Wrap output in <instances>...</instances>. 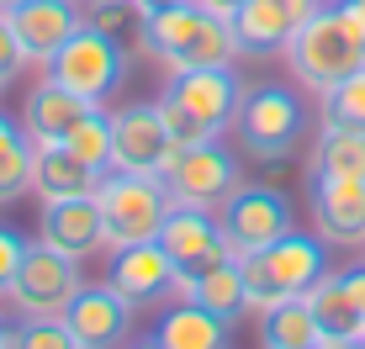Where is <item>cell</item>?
Here are the masks:
<instances>
[{
  "instance_id": "obj_39",
  "label": "cell",
  "mask_w": 365,
  "mask_h": 349,
  "mask_svg": "<svg viewBox=\"0 0 365 349\" xmlns=\"http://www.w3.org/2000/svg\"><path fill=\"white\" fill-rule=\"evenodd\" d=\"M128 349H165V344H159V339H133Z\"/></svg>"
},
{
  "instance_id": "obj_33",
  "label": "cell",
  "mask_w": 365,
  "mask_h": 349,
  "mask_svg": "<svg viewBox=\"0 0 365 349\" xmlns=\"http://www.w3.org/2000/svg\"><path fill=\"white\" fill-rule=\"evenodd\" d=\"M21 254H27V239H21L16 228H0V302H6V286H11V276H16Z\"/></svg>"
},
{
  "instance_id": "obj_11",
  "label": "cell",
  "mask_w": 365,
  "mask_h": 349,
  "mask_svg": "<svg viewBox=\"0 0 365 349\" xmlns=\"http://www.w3.org/2000/svg\"><path fill=\"white\" fill-rule=\"evenodd\" d=\"M170 159H175V143L165 132L159 106H122V111H111V170L165 174Z\"/></svg>"
},
{
  "instance_id": "obj_18",
  "label": "cell",
  "mask_w": 365,
  "mask_h": 349,
  "mask_svg": "<svg viewBox=\"0 0 365 349\" xmlns=\"http://www.w3.org/2000/svg\"><path fill=\"white\" fill-rule=\"evenodd\" d=\"M85 111H91L85 95L64 90L58 80H48V74H43V80L27 90V101H21V132H27L32 143H64Z\"/></svg>"
},
{
  "instance_id": "obj_30",
  "label": "cell",
  "mask_w": 365,
  "mask_h": 349,
  "mask_svg": "<svg viewBox=\"0 0 365 349\" xmlns=\"http://www.w3.org/2000/svg\"><path fill=\"white\" fill-rule=\"evenodd\" d=\"M159 117H165V132H170V143L175 148H196V143H207V138H217V132H207V122L201 117H191L175 95H159Z\"/></svg>"
},
{
  "instance_id": "obj_40",
  "label": "cell",
  "mask_w": 365,
  "mask_h": 349,
  "mask_svg": "<svg viewBox=\"0 0 365 349\" xmlns=\"http://www.w3.org/2000/svg\"><path fill=\"white\" fill-rule=\"evenodd\" d=\"M6 339H11V323H6V318H0V349H6Z\"/></svg>"
},
{
  "instance_id": "obj_31",
  "label": "cell",
  "mask_w": 365,
  "mask_h": 349,
  "mask_svg": "<svg viewBox=\"0 0 365 349\" xmlns=\"http://www.w3.org/2000/svg\"><path fill=\"white\" fill-rule=\"evenodd\" d=\"M27 64H32V58H27V48H21L16 27H11V11H0V80L11 85Z\"/></svg>"
},
{
  "instance_id": "obj_36",
  "label": "cell",
  "mask_w": 365,
  "mask_h": 349,
  "mask_svg": "<svg viewBox=\"0 0 365 349\" xmlns=\"http://www.w3.org/2000/svg\"><path fill=\"white\" fill-rule=\"evenodd\" d=\"M281 6H286V11H292V16H297V21H307V16H312V11H323V0H281Z\"/></svg>"
},
{
  "instance_id": "obj_15",
  "label": "cell",
  "mask_w": 365,
  "mask_h": 349,
  "mask_svg": "<svg viewBox=\"0 0 365 349\" xmlns=\"http://www.w3.org/2000/svg\"><path fill=\"white\" fill-rule=\"evenodd\" d=\"M106 286L122 291L133 307L159 302V296H175V259L165 254L159 239L122 244V249H111V259H106Z\"/></svg>"
},
{
  "instance_id": "obj_2",
  "label": "cell",
  "mask_w": 365,
  "mask_h": 349,
  "mask_svg": "<svg viewBox=\"0 0 365 349\" xmlns=\"http://www.w3.org/2000/svg\"><path fill=\"white\" fill-rule=\"evenodd\" d=\"M238 270H244V296L249 313H265L275 302H292V296H307V286L329 270V244L318 233H286L255 254H238Z\"/></svg>"
},
{
  "instance_id": "obj_12",
  "label": "cell",
  "mask_w": 365,
  "mask_h": 349,
  "mask_svg": "<svg viewBox=\"0 0 365 349\" xmlns=\"http://www.w3.org/2000/svg\"><path fill=\"white\" fill-rule=\"evenodd\" d=\"M165 95H175L191 117L207 122V132H228L233 127V117H238V106H244V80L233 74V64H207V69H180V74H170V85H165Z\"/></svg>"
},
{
  "instance_id": "obj_5",
  "label": "cell",
  "mask_w": 365,
  "mask_h": 349,
  "mask_svg": "<svg viewBox=\"0 0 365 349\" xmlns=\"http://www.w3.org/2000/svg\"><path fill=\"white\" fill-rule=\"evenodd\" d=\"M43 74H48V80H58L64 90L85 95L91 106H101V101H111V95L122 90V80H128V53H122V43L111 32L80 21L74 37L43 64Z\"/></svg>"
},
{
  "instance_id": "obj_3",
  "label": "cell",
  "mask_w": 365,
  "mask_h": 349,
  "mask_svg": "<svg viewBox=\"0 0 365 349\" xmlns=\"http://www.w3.org/2000/svg\"><path fill=\"white\" fill-rule=\"evenodd\" d=\"M286 64H292L297 85H307L312 95H323V90H334L339 80H349L355 69H365V37L349 27L344 11L329 0V6L312 11L297 27V37L286 43Z\"/></svg>"
},
{
  "instance_id": "obj_25",
  "label": "cell",
  "mask_w": 365,
  "mask_h": 349,
  "mask_svg": "<svg viewBox=\"0 0 365 349\" xmlns=\"http://www.w3.org/2000/svg\"><path fill=\"white\" fill-rule=\"evenodd\" d=\"M323 339L318 318H312L307 296H292V302H275L259 313V349H312Z\"/></svg>"
},
{
  "instance_id": "obj_24",
  "label": "cell",
  "mask_w": 365,
  "mask_h": 349,
  "mask_svg": "<svg viewBox=\"0 0 365 349\" xmlns=\"http://www.w3.org/2000/svg\"><path fill=\"white\" fill-rule=\"evenodd\" d=\"M307 307H312V318H318L323 333H339V339H365V313L349 302L344 276L323 270V276L307 286Z\"/></svg>"
},
{
  "instance_id": "obj_13",
  "label": "cell",
  "mask_w": 365,
  "mask_h": 349,
  "mask_svg": "<svg viewBox=\"0 0 365 349\" xmlns=\"http://www.w3.org/2000/svg\"><path fill=\"white\" fill-rule=\"evenodd\" d=\"M133 313L138 307L111 286H80L74 302L64 307V323L80 339V349H122V339L133 333Z\"/></svg>"
},
{
  "instance_id": "obj_34",
  "label": "cell",
  "mask_w": 365,
  "mask_h": 349,
  "mask_svg": "<svg viewBox=\"0 0 365 349\" xmlns=\"http://www.w3.org/2000/svg\"><path fill=\"white\" fill-rule=\"evenodd\" d=\"M344 276V291H349V302L365 313V265H355V270H339Z\"/></svg>"
},
{
  "instance_id": "obj_35",
  "label": "cell",
  "mask_w": 365,
  "mask_h": 349,
  "mask_svg": "<svg viewBox=\"0 0 365 349\" xmlns=\"http://www.w3.org/2000/svg\"><path fill=\"white\" fill-rule=\"evenodd\" d=\"M196 6H201V11H212V16H228V21H233L244 0H196Z\"/></svg>"
},
{
  "instance_id": "obj_43",
  "label": "cell",
  "mask_w": 365,
  "mask_h": 349,
  "mask_svg": "<svg viewBox=\"0 0 365 349\" xmlns=\"http://www.w3.org/2000/svg\"><path fill=\"white\" fill-rule=\"evenodd\" d=\"M312 349H318V344H312Z\"/></svg>"
},
{
  "instance_id": "obj_9",
  "label": "cell",
  "mask_w": 365,
  "mask_h": 349,
  "mask_svg": "<svg viewBox=\"0 0 365 349\" xmlns=\"http://www.w3.org/2000/svg\"><path fill=\"white\" fill-rule=\"evenodd\" d=\"M159 244H165V254L175 259V286L191 281V276H207V270L222 265V259H238L233 244H228V233H222V222H217V212L185 207V202L170 207Z\"/></svg>"
},
{
  "instance_id": "obj_32",
  "label": "cell",
  "mask_w": 365,
  "mask_h": 349,
  "mask_svg": "<svg viewBox=\"0 0 365 349\" xmlns=\"http://www.w3.org/2000/svg\"><path fill=\"white\" fill-rule=\"evenodd\" d=\"M128 16H133L128 0H85V21L101 27V32H111V37H117V27H122Z\"/></svg>"
},
{
  "instance_id": "obj_41",
  "label": "cell",
  "mask_w": 365,
  "mask_h": 349,
  "mask_svg": "<svg viewBox=\"0 0 365 349\" xmlns=\"http://www.w3.org/2000/svg\"><path fill=\"white\" fill-rule=\"evenodd\" d=\"M21 6V0H0V11H16Z\"/></svg>"
},
{
  "instance_id": "obj_1",
  "label": "cell",
  "mask_w": 365,
  "mask_h": 349,
  "mask_svg": "<svg viewBox=\"0 0 365 349\" xmlns=\"http://www.w3.org/2000/svg\"><path fill=\"white\" fill-rule=\"evenodd\" d=\"M138 37L143 48L159 58L170 74L180 69H207V64H233L238 58V37L228 16H212L196 0H180V6H165L154 16H138Z\"/></svg>"
},
{
  "instance_id": "obj_29",
  "label": "cell",
  "mask_w": 365,
  "mask_h": 349,
  "mask_svg": "<svg viewBox=\"0 0 365 349\" xmlns=\"http://www.w3.org/2000/svg\"><path fill=\"white\" fill-rule=\"evenodd\" d=\"M323 122L365 127V69H355L349 80H339L334 90H323Z\"/></svg>"
},
{
  "instance_id": "obj_8",
  "label": "cell",
  "mask_w": 365,
  "mask_h": 349,
  "mask_svg": "<svg viewBox=\"0 0 365 349\" xmlns=\"http://www.w3.org/2000/svg\"><path fill=\"white\" fill-rule=\"evenodd\" d=\"M165 191L170 202H185V207H207L217 212L228 196L244 185V170H238V154L222 148L217 138L196 143V148H175V159L165 165Z\"/></svg>"
},
{
  "instance_id": "obj_19",
  "label": "cell",
  "mask_w": 365,
  "mask_h": 349,
  "mask_svg": "<svg viewBox=\"0 0 365 349\" xmlns=\"http://www.w3.org/2000/svg\"><path fill=\"white\" fill-rule=\"evenodd\" d=\"M101 185V170L74 159L64 143H37L32 159V196L37 202H69V196H91Z\"/></svg>"
},
{
  "instance_id": "obj_21",
  "label": "cell",
  "mask_w": 365,
  "mask_h": 349,
  "mask_svg": "<svg viewBox=\"0 0 365 349\" xmlns=\"http://www.w3.org/2000/svg\"><path fill=\"white\" fill-rule=\"evenodd\" d=\"M307 174H329V180H365V127H339L323 122L307 154Z\"/></svg>"
},
{
  "instance_id": "obj_14",
  "label": "cell",
  "mask_w": 365,
  "mask_h": 349,
  "mask_svg": "<svg viewBox=\"0 0 365 349\" xmlns=\"http://www.w3.org/2000/svg\"><path fill=\"white\" fill-rule=\"evenodd\" d=\"M37 244L58 249L69 259H91L106 249V217H101L96 191L91 196H69V202H43L37 217Z\"/></svg>"
},
{
  "instance_id": "obj_22",
  "label": "cell",
  "mask_w": 365,
  "mask_h": 349,
  "mask_svg": "<svg viewBox=\"0 0 365 349\" xmlns=\"http://www.w3.org/2000/svg\"><path fill=\"white\" fill-rule=\"evenodd\" d=\"M154 339L165 349H228V318L207 313L196 302H175L165 318H159Z\"/></svg>"
},
{
  "instance_id": "obj_6",
  "label": "cell",
  "mask_w": 365,
  "mask_h": 349,
  "mask_svg": "<svg viewBox=\"0 0 365 349\" xmlns=\"http://www.w3.org/2000/svg\"><path fill=\"white\" fill-rule=\"evenodd\" d=\"M233 132L249 159L275 165V159H292V148L307 138V111H302V101L286 85H255V90H244Z\"/></svg>"
},
{
  "instance_id": "obj_16",
  "label": "cell",
  "mask_w": 365,
  "mask_h": 349,
  "mask_svg": "<svg viewBox=\"0 0 365 349\" xmlns=\"http://www.w3.org/2000/svg\"><path fill=\"white\" fill-rule=\"evenodd\" d=\"M307 196H312V228L323 244H339V249L365 244V180L307 174Z\"/></svg>"
},
{
  "instance_id": "obj_37",
  "label": "cell",
  "mask_w": 365,
  "mask_h": 349,
  "mask_svg": "<svg viewBox=\"0 0 365 349\" xmlns=\"http://www.w3.org/2000/svg\"><path fill=\"white\" fill-rule=\"evenodd\" d=\"M133 6V16H154V11H165V6H180V0H128Z\"/></svg>"
},
{
  "instance_id": "obj_7",
  "label": "cell",
  "mask_w": 365,
  "mask_h": 349,
  "mask_svg": "<svg viewBox=\"0 0 365 349\" xmlns=\"http://www.w3.org/2000/svg\"><path fill=\"white\" fill-rule=\"evenodd\" d=\"M74 291H80V259L58 254L48 244H27L16 276L6 286V307L16 318H64Z\"/></svg>"
},
{
  "instance_id": "obj_23",
  "label": "cell",
  "mask_w": 365,
  "mask_h": 349,
  "mask_svg": "<svg viewBox=\"0 0 365 349\" xmlns=\"http://www.w3.org/2000/svg\"><path fill=\"white\" fill-rule=\"evenodd\" d=\"M175 296L180 302H196V307H207V313H217V318H238V313H249V296H244V270H238V259H222V265H212L207 276H191V281H180L175 286Z\"/></svg>"
},
{
  "instance_id": "obj_42",
  "label": "cell",
  "mask_w": 365,
  "mask_h": 349,
  "mask_svg": "<svg viewBox=\"0 0 365 349\" xmlns=\"http://www.w3.org/2000/svg\"><path fill=\"white\" fill-rule=\"evenodd\" d=\"M0 90H6V80H0Z\"/></svg>"
},
{
  "instance_id": "obj_28",
  "label": "cell",
  "mask_w": 365,
  "mask_h": 349,
  "mask_svg": "<svg viewBox=\"0 0 365 349\" xmlns=\"http://www.w3.org/2000/svg\"><path fill=\"white\" fill-rule=\"evenodd\" d=\"M6 349H80L64 318H16Z\"/></svg>"
},
{
  "instance_id": "obj_4",
  "label": "cell",
  "mask_w": 365,
  "mask_h": 349,
  "mask_svg": "<svg viewBox=\"0 0 365 349\" xmlns=\"http://www.w3.org/2000/svg\"><path fill=\"white\" fill-rule=\"evenodd\" d=\"M96 202H101V217H106V249L159 239L170 207H175L159 174H128V170H106L101 174Z\"/></svg>"
},
{
  "instance_id": "obj_20",
  "label": "cell",
  "mask_w": 365,
  "mask_h": 349,
  "mask_svg": "<svg viewBox=\"0 0 365 349\" xmlns=\"http://www.w3.org/2000/svg\"><path fill=\"white\" fill-rule=\"evenodd\" d=\"M302 21L281 0H244L233 16V37H238V53H286V43L297 37Z\"/></svg>"
},
{
  "instance_id": "obj_27",
  "label": "cell",
  "mask_w": 365,
  "mask_h": 349,
  "mask_svg": "<svg viewBox=\"0 0 365 349\" xmlns=\"http://www.w3.org/2000/svg\"><path fill=\"white\" fill-rule=\"evenodd\" d=\"M32 159H37V143L32 138H16L0 148V207L21 202L32 191Z\"/></svg>"
},
{
  "instance_id": "obj_10",
  "label": "cell",
  "mask_w": 365,
  "mask_h": 349,
  "mask_svg": "<svg viewBox=\"0 0 365 349\" xmlns=\"http://www.w3.org/2000/svg\"><path fill=\"white\" fill-rule=\"evenodd\" d=\"M217 222H222V233H228L233 254H255V249L286 239V233L297 228L292 202H286L275 185H238L228 202L217 207Z\"/></svg>"
},
{
  "instance_id": "obj_38",
  "label": "cell",
  "mask_w": 365,
  "mask_h": 349,
  "mask_svg": "<svg viewBox=\"0 0 365 349\" xmlns=\"http://www.w3.org/2000/svg\"><path fill=\"white\" fill-rule=\"evenodd\" d=\"M318 349H365V339H339V333H323Z\"/></svg>"
},
{
  "instance_id": "obj_17",
  "label": "cell",
  "mask_w": 365,
  "mask_h": 349,
  "mask_svg": "<svg viewBox=\"0 0 365 349\" xmlns=\"http://www.w3.org/2000/svg\"><path fill=\"white\" fill-rule=\"evenodd\" d=\"M80 21H85L80 0H21V6L11 11V27H16L32 64H48V58L74 37Z\"/></svg>"
},
{
  "instance_id": "obj_26",
  "label": "cell",
  "mask_w": 365,
  "mask_h": 349,
  "mask_svg": "<svg viewBox=\"0 0 365 349\" xmlns=\"http://www.w3.org/2000/svg\"><path fill=\"white\" fill-rule=\"evenodd\" d=\"M64 148H69L74 159H85L91 170L106 174V170H111V111L91 106L80 122H74V132L64 138Z\"/></svg>"
}]
</instances>
